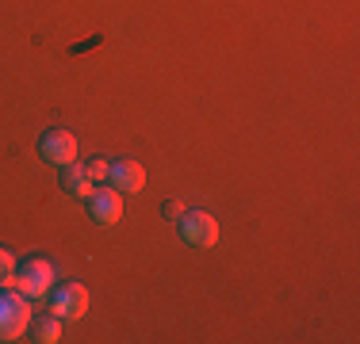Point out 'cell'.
<instances>
[{
  "label": "cell",
  "mask_w": 360,
  "mask_h": 344,
  "mask_svg": "<svg viewBox=\"0 0 360 344\" xmlns=\"http://www.w3.org/2000/svg\"><path fill=\"white\" fill-rule=\"evenodd\" d=\"M31 325V298L23 291H0V340H20Z\"/></svg>",
  "instance_id": "6da1fadb"
},
{
  "label": "cell",
  "mask_w": 360,
  "mask_h": 344,
  "mask_svg": "<svg viewBox=\"0 0 360 344\" xmlns=\"http://www.w3.org/2000/svg\"><path fill=\"white\" fill-rule=\"evenodd\" d=\"M50 287H54V264L50 260L31 256V260H23V268H15V291H23L31 303L42 298Z\"/></svg>",
  "instance_id": "7a4b0ae2"
},
{
  "label": "cell",
  "mask_w": 360,
  "mask_h": 344,
  "mask_svg": "<svg viewBox=\"0 0 360 344\" xmlns=\"http://www.w3.org/2000/svg\"><path fill=\"white\" fill-rule=\"evenodd\" d=\"M180 234H184L188 245L211 249V245H219V222L207 211H184L180 214Z\"/></svg>",
  "instance_id": "3957f363"
},
{
  "label": "cell",
  "mask_w": 360,
  "mask_h": 344,
  "mask_svg": "<svg viewBox=\"0 0 360 344\" xmlns=\"http://www.w3.org/2000/svg\"><path fill=\"white\" fill-rule=\"evenodd\" d=\"M84 310H89V291H84V283H62V287L54 291L50 314H54L58 322H81Z\"/></svg>",
  "instance_id": "277c9868"
},
{
  "label": "cell",
  "mask_w": 360,
  "mask_h": 344,
  "mask_svg": "<svg viewBox=\"0 0 360 344\" xmlns=\"http://www.w3.org/2000/svg\"><path fill=\"white\" fill-rule=\"evenodd\" d=\"M39 153L50 161V165H58V168H65V165H73L77 161V138L70 131H46L42 134V145H39Z\"/></svg>",
  "instance_id": "5b68a950"
},
{
  "label": "cell",
  "mask_w": 360,
  "mask_h": 344,
  "mask_svg": "<svg viewBox=\"0 0 360 344\" xmlns=\"http://www.w3.org/2000/svg\"><path fill=\"white\" fill-rule=\"evenodd\" d=\"M89 211L100 226H115V222L123 218V192H115V187H96V192L89 195Z\"/></svg>",
  "instance_id": "8992f818"
},
{
  "label": "cell",
  "mask_w": 360,
  "mask_h": 344,
  "mask_svg": "<svg viewBox=\"0 0 360 344\" xmlns=\"http://www.w3.org/2000/svg\"><path fill=\"white\" fill-rule=\"evenodd\" d=\"M108 184L115 187V192H123V195H134V192L146 187V172H142L139 161H111Z\"/></svg>",
  "instance_id": "52a82bcc"
},
{
  "label": "cell",
  "mask_w": 360,
  "mask_h": 344,
  "mask_svg": "<svg viewBox=\"0 0 360 344\" xmlns=\"http://www.w3.org/2000/svg\"><path fill=\"white\" fill-rule=\"evenodd\" d=\"M62 184H65V192L70 195H77V199H89L96 187H92V176H89V168L84 165H65V176H62Z\"/></svg>",
  "instance_id": "ba28073f"
},
{
  "label": "cell",
  "mask_w": 360,
  "mask_h": 344,
  "mask_svg": "<svg viewBox=\"0 0 360 344\" xmlns=\"http://www.w3.org/2000/svg\"><path fill=\"white\" fill-rule=\"evenodd\" d=\"M31 337H35L39 344H54L58 337H62V322H58L54 314H50V317H42V322L31 325Z\"/></svg>",
  "instance_id": "9c48e42d"
},
{
  "label": "cell",
  "mask_w": 360,
  "mask_h": 344,
  "mask_svg": "<svg viewBox=\"0 0 360 344\" xmlns=\"http://www.w3.org/2000/svg\"><path fill=\"white\" fill-rule=\"evenodd\" d=\"M4 287H15V256L0 249V291Z\"/></svg>",
  "instance_id": "30bf717a"
},
{
  "label": "cell",
  "mask_w": 360,
  "mask_h": 344,
  "mask_svg": "<svg viewBox=\"0 0 360 344\" xmlns=\"http://www.w3.org/2000/svg\"><path fill=\"white\" fill-rule=\"evenodd\" d=\"M89 176H92V184H104L108 180V168H111V161H89Z\"/></svg>",
  "instance_id": "8fae6325"
},
{
  "label": "cell",
  "mask_w": 360,
  "mask_h": 344,
  "mask_svg": "<svg viewBox=\"0 0 360 344\" xmlns=\"http://www.w3.org/2000/svg\"><path fill=\"white\" fill-rule=\"evenodd\" d=\"M165 214H169V218H180V214H184V203H180V199H169V203H165Z\"/></svg>",
  "instance_id": "7c38bea8"
}]
</instances>
